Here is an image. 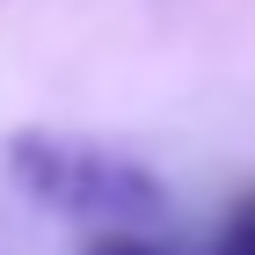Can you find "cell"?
Segmentation results:
<instances>
[{"mask_svg":"<svg viewBox=\"0 0 255 255\" xmlns=\"http://www.w3.org/2000/svg\"><path fill=\"white\" fill-rule=\"evenodd\" d=\"M7 175L29 204L59 219H95V226H153L168 212L153 168H138L131 153H110L95 138H66V131H22L7 138Z\"/></svg>","mask_w":255,"mask_h":255,"instance_id":"obj_1","label":"cell"},{"mask_svg":"<svg viewBox=\"0 0 255 255\" xmlns=\"http://www.w3.org/2000/svg\"><path fill=\"white\" fill-rule=\"evenodd\" d=\"M212 255H255V197H241L234 212L219 219V234H212Z\"/></svg>","mask_w":255,"mask_h":255,"instance_id":"obj_2","label":"cell"},{"mask_svg":"<svg viewBox=\"0 0 255 255\" xmlns=\"http://www.w3.org/2000/svg\"><path fill=\"white\" fill-rule=\"evenodd\" d=\"M88 255H168V248H153V241L138 234V226H110V234H102Z\"/></svg>","mask_w":255,"mask_h":255,"instance_id":"obj_3","label":"cell"}]
</instances>
